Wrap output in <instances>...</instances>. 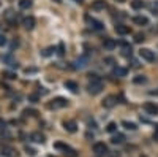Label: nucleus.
Here are the masks:
<instances>
[{
  "instance_id": "nucleus-1",
  "label": "nucleus",
  "mask_w": 158,
  "mask_h": 157,
  "mask_svg": "<svg viewBox=\"0 0 158 157\" xmlns=\"http://www.w3.org/2000/svg\"><path fill=\"white\" fill-rule=\"evenodd\" d=\"M103 91V83H101L100 76L98 75H90V83H89V92L90 94H100Z\"/></svg>"
},
{
  "instance_id": "nucleus-2",
  "label": "nucleus",
  "mask_w": 158,
  "mask_h": 157,
  "mask_svg": "<svg viewBox=\"0 0 158 157\" xmlns=\"http://www.w3.org/2000/svg\"><path fill=\"white\" fill-rule=\"evenodd\" d=\"M68 105V100L63 99V97H57V99L52 100V103H49L51 110H57V108H65Z\"/></svg>"
},
{
  "instance_id": "nucleus-3",
  "label": "nucleus",
  "mask_w": 158,
  "mask_h": 157,
  "mask_svg": "<svg viewBox=\"0 0 158 157\" xmlns=\"http://www.w3.org/2000/svg\"><path fill=\"white\" fill-rule=\"evenodd\" d=\"M139 56H141L144 61H147V62H153V61H155V53H153L152 49H147V48L139 49Z\"/></svg>"
},
{
  "instance_id": "nucleus-4",
  "label": "nucleus",
  "mask_w": 158,
  "mask_h": 157,
  "mask_svg": "<svg viewBox=\"0 0 158 157\" xmlns=\"http://www.w3.org/2000/svg\"><path fill=\"white\" fill-rule=\"evenodd\" d=\"M86 19L89 21V24H90V27L93 30H103L104 29V26H103L101 21H96V19H93V18H90V16H86Z\"/></svg>"
},
{
  "instance_id": "nucleus-5",
  "label": "nucleus",
  "mask_w": 158,
  "mask_h": 157,
  "mask_svg": "<svg viewBox=\"0 0 158 157\" xmlns=\"http://www.w3.org/2000/svg\"><path fill=\"white\" fill-rule=\"evenodd\" d=\"M93 152L96 156H104L106 152H108V146H106L104 143H95L93 145Z\"/></svg>"
},
{
  "instance_id": "nucleus-6",
  "label": "nucleus",
  "mask_w": 158,
  "mask_h": 157,
  "mask_svg": "<svg viewBox=\"0 0 158 157\" xmlns=\"http://www.w3.org/2000/svg\"><path fill=\"white\" fill-rule=\"evenodd\" d=\"M115 103H117V97H114V95H108L103 100V107L104 108H114Z\"/></svg>"
},
{
  "instance_id": "nucleus-7",
  "label": "nucleus",
  "mask_w": 158,
  "mask_h": 157,
  "mask_svg": "<svg viewBox=\"0 0 158 157\" xmlns=\"http://www.w3.org/2000/svg\"><path fill=\"white\" fill-rule=\"evenodd\" d=\"M22 26H24L27 30H32L35 27V18L33 16H25L24 19H22Z\"/></svg>"
},
{
  "instance_id": "nucleus-8",
  "label": "nucleus",
  "mask_w": 158,
  "mask_h": 157,
  "mask_svg": "<svg viewBox=\"0 0 158 157\" xmlns=\"http://www.w3.org/2000/svg\"><path fill=\"white\" fill-rule=\"evenodd\" d=\"M63 127H65V130L70 132V133H74L78 130V124L74 122V121H65L63 122Z\"/></svg>"
},
{
  "instance_id": "nucleus-9",
  "label": "nucleus",
  "mask_w": 158,
  "mask_h": 157,
  "mask_svg": "<svg viewBox=\"0 0 158 157\" xmlns=\"http://www.w3.org/2000/svg\"><path fill=\"white\" fill-rule=\"evenodd\" d=\"M144 110L147 111V114H152V116H155V114L158 113V108L155 103H150V102H147L146 105H144Z\"/></svg>"
},
{
  "instance_id": "nucleus-10",
  "label": "nucleus",
  "mask_w": 158,
  "mask_h": 157,
  "mask_svg": "<svg viewBox=\"0 0 158 157\" xmlns=\"http://www.w3.org/2000/svg\"><path fill=\"white\" fill-rule=\"evenodd\" d=\"M2 156H5V157H16L17 152L13 149V148H10V146H3L2 148Z\"/></svg>"
},
{
  "instance_id": "nucleus-11",
  "label": "nucleus",
  "mask_w": 158,
  "mask_h": 157,
  "mask_svg": "<svg viewBox=\"0 0 158 157\" xmlns=\"http://www.w3.org/2000/svg\"><path fill=\"white\" fill-rule=\"evenodd\" d=\"M104 8H106L104 0H95V2L92 3V10H95V11H101V10H104Z\"/></svg>"
},
{
  "instance_id": "nucleus-12",
  "label": "nucleus",
  "mask_w": 158,
  "mask_h": 157,
  "mask_svg": "<svg viewBox=\"0 0 158 157\" xmlns=\"http://www.w3.org/2000/svg\"><path fill=\"white\" fill-rule=\"evenodd\" d=\"M103 46H104L106 51H112L115 46H117V43H115V40H112V38H106L103 41Z\"/></svg>"
},
{
  "instance_id": "nucleus-13",
  "label": "nucleus",
  "mask_w": 158,
  "mask_h": 157,
  "mask_svg": "<svg viewBox=\"0 0 158 157\" xmlns=\"http://www.w3.org/2000/svg\"><path fill=\"white\" fill-rule=\"evenodd\" d=\"M30 140L35 141V143H44V135H43V133H40V132H33L30 135Z\"/></svg>"
},
{
  "instance_id": "nucleus-14",
  "label": "nucleus",
  "mask_w": 158,
  "mask_h": 157,
  "mask_svg": "<svg viewBox=\"0 0 158 157\" xmlns=\"http://www.w3.org/2000/svg\"><path fill=\"white\" fill-rule=\"evenodd\" d=\"M115 32H117L119 35H127V34H130V27L123 26V24H117L115 26Z\"/></svg>"
},
{
  "instance_id": "nucleus-15",
  "label": "nucleus",
  "mask_w": 158,
  "mask_h": 157,
  "mask_svg": "<svg viewBox=\"0 0 158 157\" xmlns=\"http://www.w3.org/2000/svg\"><path fill=\"white\" fill-rule=\"evenodd\" d=\"M2 61H3V62H7V65H10L11 68H17V62H16L11 56H3V57H2Z\"/></svg>"
},
{
  "instance_id": "nucleus-16",
  "label": "nucleus",
  "mask_w": 158,
  "mask_h": 157,
  "mask_svg": "<svg viewBox=\"0 0 158 157\" xmlns=\"http://www.w3.org/2000/svg\"><path fill=\"white\" fill-rule=\"evenodd\" d=\"M133 21H134V24H138V26H147L149 24V19L146 16H134Z\"/></svg>"
},
{
  "instance_id": "nucleus-17",
  "label": "nucleus",
  "mask_w": 158,
  "mask_h": 157,
  "mask_svg": "<svg viewBox=\"0 0 158 157\" xmlns=\"http://www.w3.org/2000/svg\"><path fill=\"white\" fill-rule=\"evenodd\" d=\"M114 75L119 76V78H123V76L128 75V70H127V68H123V67H115L114 68Z\"/></svg>"
},
{
  "instance_id": "nucleus-18",
  "label": "nucleus",
  "mask_w": 158,
  "mask_h": 157,
  "mask_svg": "<svg viewBox=\"0 0 158 157\" xmlns=\"http://www.w3.org/2000/svg\"><path fill=\"white\" fill-rule=\"evenodd\" d=\"M123 141H125V135H122V133H117V135H114L111 138V143H112V145H122Z\"/></svg>"
},
{
  "instance_id": "nucleus-19",
  "label": "nucleus",
  "mask_w": 158,
  "mask_h": 157,
  "mask_svg": "<svg viewBox=\"0 0 158 157\" xmlns=\"http://www.w3.org/2000/svg\"><path fill=\"white\" fill-rule=\"evenodd\" d=\"M87 62H89V59H87L86 56H81L76 61V67L78 68H84V67H87Z\"/></svg>"
},
{
  "instance_id": "nucleus-20",
  "label": "nucleus",
  "mask_w": 158,
  "mask_h": 157,
  "mask_svg": "<svg viewBox=\"0 0 158 157\" xmlns=\"http://www.w3.org/2000/svg\"><path fill=\"white\" fill-rule=\"evenodd\" d=\"M65 87L71 92H78V83L76 81H65Z\"/></svg>"
},
{
  "instance_id": "nucleus-21",
  "label": "nucleus",
  "mask_w": 158,
  "mask_h": 157,
  "mask_svg": "<svg viewBox=\"0 0 158 157\" xmlns=\"http://www.w3.org/2000/svg\"><path fill=\"white\" fill-rule=\"evenodd\" d=\"M122 126L127 129V130H136V129H138L136 124H134V122H130V121H123V122H122Z\"/></svg>"
},
{
  "instance_id": "nucleus-22",
  "label": "nucleus",
  "mask_w": 158,
  "mask_h": 157,
  "mask_svg": "<svg viewBox=\"0 0 158 157\" xmlns=\"http://www.w3.org/2000/svg\"><path fill=\"white\" fill-rule=\"evenodd\" d=\"M19 7L22 10H29L32 7V0H19Z\"/></svg>"
},
{
  "instance_id": "nucleus-23",
  "label": "nucleus",
  "mask_w": 158,
  "mask_h": 157,
  "mask_svg": "<svg viewBox=\"0 0 158 157\" xmlns=\"http://www.w3.org/2000/svg\"><path fill=\"white\" fill-rule=\"evenodd\" d=\"M3 16H5V19H8L10 22H13V19H14V18H16V13L13 11V10H7V11H5V15H3Z\"/></svg>"
},
{
  "instance_id": "nucleus-24",
  "label": "nucleus",
  "mask_w": 158,
  "mask_h": 157,
  "mask_svg": "<svg viewBox=\"0 0 158 157\" xmlns=\"http://www.w3.org/2000/svg\"><path fill=\"white\" fill-rule=\"evenodd\" d=\"M2 76L5 78V80H10V81H13V80H16V73H13V72H3L2 73Z\"/></svg>"
},
{
  "instance_id": "nucleus-25",
  "label": "nucleus",
  "mask_w": 158,
  "mask_h": 157,
  "mask_svg": "<svg viewBox=\"0 0 158 157\" xmlns=\"http://www.w3.org/2000/svg\"><path fill=\"white\" fill-rule=\"evenodd\" d=\"M131 7L134 8V10H141V8L144 7V3H142V0H133Z\"/></svg>"
},
{
  "instance_id": "nucleus-26",
  "label": "nucleus",
  "mask_w": 158,
  "mask_h": 157,
  "mask_svg": "<svg viewBox=\"0 0 158 157\" xmlns=\"http://www.w3.org/2000/svg\"><path fill=\"white\" fill-rule=\"evenodd\" d=\"M106 130H108L109 133H114L115 130H117V124H115V122H109L108 127H106Z\"/></svg>"
},
{
  "instance_id": "nucleus-27",
  "label": "nucleus",
  "mask_w": 158,
  "mask_h": 157,
  "mask_svg": "<svg viewBox=\"0 0 158 157\" xmlns=\"http://www.w3.org/2000/svg\"><path fill=\"white\" fill-rule=\"evenodd\" d=\"M24 114H25V116H36V114H38V111H36V110L25 108V110H24Z\"/></svg>"
},
{
  "instance_id": "nucleus-28",
  "label": "nucleus",
  "mask_w": 158,
  "mask_h": 157,
  "mask_svg": "<svg viewBox=\"0 0 158 157\" xmlns=\"http://www.w3.org/2000/svg\"><path fill=\"white\" fill-rule=\"evenodd\" d=\"M146 81H147V78H146V76H141V75L134 78V83H136V84H144Z\"/></svg>"
},
{
  "instance_id": "nucleus-29",
  "label": "nucleus",
  "mask_w": 158,
  "mask_h": 157,
  "mask_svg": "<svg viewBox=\"0 0 158 157\" xmlns=\"http://www.w3.org/2000/svg\"><path fill=\"white\" fill-rule=\"evenodd\" d=\"M54 148H57V149H62L63 152L68 149V146H67V145H63V143H55V145H54Z\"/></svg>"
},
{
  "instance_id": "nucleus-30",
  "label": "nucleus",
  "mask_w": 158,
  "mask_h": 157,
  "mask_svg": "<svg viewBox=\"0 0 158 157\" xmlns=\"http://www.w3.org/2000/svg\"><path fill=\"white\" fill-rule=\"evenodd\" d=\"M65 156H68V157H76V151L71 149V148H68V149L65 151Z\"/></svg>"
},
{
  "instance_id": "nucleus-31",
  "label": "nucleus",
  "mask_w": 158,
  "mask_h": 157,
  "mask_svg": "<svg viewBox=\"0 0 158 157\" xmlns=\"http://www.w3.org/2000/svg\"><path fill=\"white\" fill-rule=\"evenodd\" d=\"M38 100H40V97L36 95V94H30L29 95V102H32V103H36Z\"/></svg>"
},
{
  "instance_id": "nucleus-32",
  "label": "nucleus",
  "mask_w": 158,
  "mask_h": 157,
  "mask_svg": "<svg viewBox=\"0 0 158 157\" xmlns=\"http://www.w3.org/2000/svg\"><path fill=\"white\" fill-rule=\"evenodd\" d=\"M25 152H27L29 156H35V154H36V151L33 149V148H30V146H25Z\"/></svg>"
},
{
  "instance_id": "nucleus-33",
  "label": "nucleus",
  "mask_w": 158,
  "mask_h": 157,
  "mask_svg": "<svg viewBox=\"0 0 158 157\" xmlns=\"http://www.w3.org/2000/svg\"><path fill=\"white\" fill-rule=\"evenodd\" d=\"M142 40H144V35L142 34H136V35H134V41H136V43H141Z\"/></svg>"
},
{
  "instance_id": "nucleus-34",
  "label": "nucleus",
  "mask_w": 158,
  "mask_h": 157,
  "mask_svg": "<svg viewBox=\"0 0 158 157\" xmlns=\"http://www.w3.org/2000/svg\"><path fill=\"white\" fill-rule=\"evenodd\" d=\"M52 51H54V48H48V49H44V51H43V56H46V57L51 56V54H52Z\"/></svg>"
},
{
  "instance_id": "nucleus-35",
  "label": "nucleus",
  "mask_w": 158,
  "mask_h": 157,
  "mask_svg": "<svg viewBox=\"0 0 158 157\" xmlns=\"http://www.w3.org/2000/svg\"><path fill=\"white\" fill-rule=\"evenodd\" d=\"M65 54V46H63V43H60L59 45V56H63Z\"/></svg>"
},
{
  "instance_id": "nucleus-36",
  "label": "nucleus",
  "mask_w": 158,
  "mask_h": 157,
  "mask_svg": "<svg viewBox=\"0 0 158 157\" xmlns=\"http://www.w3.org/2000/svg\"><path fill=\"white\" fill-rule=\"evenodd\" d=\"M5 45H7V37L0 35V46H5Z\"/></svg>"
},
{
  "instance_id": "nucleus-37",
  "label": "nucleus",
  "mask_w": 158,
  "mask_h": 157,
  "mask_svg": "<svg viewBox=\"0 0 158 157\" xmlns=\"http://www.w3.org/2000/svg\"><path fill=\"white\" fill-rule=\"evenodd\" d=\"M152 10H153V15H158V2L152 5Z\"/></svg>"
},
{
  "instance_id": "nucleus-38",
  "label": "nucleus",
  "mask_w": 158,
  "mask_h": 157,
  "mask_svg": "<svg viewBox=\"0 0 158 157\" xmlns=\"http://www.w3.org/2000/svg\"><path fill=\"white\" fill-rule=\"evenodd\" d=\"M36 68H25V73H35Z\"/></svg>"
},
{
  "instance_id": "nucleus-39",
  "label": "nucleus",
  "mask_w": 158,
  "mask_h": 157,
  "mask_svg": "<svg viewBox=\"0 0 158 157\" xmlns=\"http://www.w3.org/2000/svg\"><path fill=\"white\" fill-rule=\"evenodd\" d=\"M104 62H108V64H112V62H114V59H112V57H106V59H104Z\"/></svg>"
},
{
  "instance_id": "nucleus-40",
  "label": "nucleus",
  "mask_w": 158,
  "mask_h": 157,
  "mask_svg": "<svg viewBox=\"0 0 158 157\" xmlns=\"http://www.w3.org/2000/svg\"><path fill=\"white\" fill-rule=\"evenodd\" d=\"M0 127H5V121L3 119H0Z\"/></svg>"
},
{
  "instance_id": "nucleus-41",
  "label": "nucleus",
  "mask_w": 158,
  "mask_h": 157,
  "mask_svg": "<svg viewBox=\"0 0 158 157\" xmlns=\"http://www.w3.org/2000/svg\"><path fill=\"white\" fill-rule=\"evenodd\" d=\"M150 95H158V91H152V92H150Z\"/></svg>"
},
{
  "instance_id": "nucleus-42",
  "label": "nucleus",
  "mask_w": 158,
  "mask_h": 157,
  "mask_svg": "<svg viewBox=\"0 0 158 157\" xmlns=\"http://www.w3.org/2000/svg\"><path fill=\"white\" fill-rule=\"evenodd\" d=\"M115 2H119V3H123V2H127V0H115Z\"/></svg>"
},
{
  "instance_id": "nucleus-43",
  "label": "nucleus",
  "mask_w": 158,
  "mask_h": 157,
  "mask_svg": "<svg viewBox=\"0 0 158 157\" xmlns=\"http://www.w3.org/2000/svg\"><path fill=\"white\" fill-rule=\"evenodd\" d=\"M155 140L158 141V130H157V135H155Z\"/></svg>"
},
{
  "instance_id": "nucleus-44",
  "label": "nucleus",
  "mask_w": 158,
  "mask_h": 157,
  "mask_svg": "<svg viewBox=\"0 0 158 157\" xmlns=\"http://www.w3.org/2000/svg\"><path fill=\"white\" fill-rule=\"evenodd\" d=\"M74 2H78V3H81V2H82V0H74Z\"/></svg>"
},
{
  "instance_id": "nucleus-45",
  "label": "nucleus",
  "mask_w": 158,
  "mask_h": 157,
  "mask_svg": "<svg viewBox=\"0 0 158 157\" xmlns=\"http://www.w3.org/2000/svg\"><path fill=\"white\" fill-rule=\"evenodd\" d=\"M54 2H57V3H60V2H62V0H54Z\"/></svg>"
},
{
  "instance_id": "nucleus-46",
  "label": "nucleus",
  "mask_w": 158,
  "mask_h": 157,
  "mask_svg": "<svg viewBox=\"0 0 158 157\" xmlns=\"http://www.w3.org/2000/svg\"><path fill=\"white\" fill-rule=\"evenodd\" d=\"M141 157H146V156H141Z\"/></svg>"
}]
</instances>
